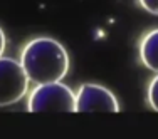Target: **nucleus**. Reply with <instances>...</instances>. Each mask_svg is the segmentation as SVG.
Listing matches in <instances>:
<instances>
[{"label":"nucleus","mask_w":158,"mask_h":139,"mask_svg":"<svg viewBox=\"0 0 158 139\" xmlns=\"http://www.w3.org/2000/svg\"><path fill=\"white\" fill-rule=\"evenodd\" d=\"M20 64L29 81L39 84L59 82L69 70V55L61 42L51 37H37L25 44Z\"/></svg>","instance_id":"f257e3e1"},{"label":"nucleus","mask_w":158,"mask_h":139,"mask_svg":"<svg viewBox=\"0 0 158 139\" xmlns=\"http://www.w3.org/2000/svg\"><path fill=\"white\" fill-rule=\"evenodd\" d=\"M27 109L31 112L44 111H62V112H76V94L66 84L49 82L39 84L31 92L27 99Z\"/></svg>","instance_id":"f03ea898"},{"label":"nucleus","mask_w":158,"mask_h":139,"mask_svg":"<svg viewBox=\"0 0 158 139\" xmlns=\"http://www.w3.org/2000/svg\"><path fill=\"white\" fill-rule=\"evenodd\" d=\"M29 89V77L20 62L0 57V107L15 104Z\"/></svg>","instance_id":"7ed1b4c3"},{"label":"nucleus","mask_w":158,"mask_h":139,"mask_svg":"<svg viewBox=\"0 0 158 139\" xmlns=\"http://www.w3.org/2000/svg\"><path fill=\"white\" fill-rule=\"evenodd\" d=\"M119 104L110 89L98 84H82L76 94V112H118Z\"/></svg>","instance_id":"20e7f679"},{"label":"nucleus","mask_w":158,"mask_h":139,"mask_svg":"<svg viewBox=\"0 0 158 139\" xmlns=\"http://www.w3.org/2000/svg\"><path fill=\"white\" fill-rule=\"evenodd\" d=\"M140 59L146 69L158 74V29L143 37L140 44Z\"/></svg>","instance_id":"39448f33"},{"label":"nucleus","mask_w":158,"mask_h":139,"mask_svg":"<svg viewBox=\"0 0 158 139\" xmlns=\"http://www.w3.org/2000/svg\"><path fill=\"white\" fill-rule=\"evenodd\" d=\"M148 104L158 111V76L153 77L148 85Z\"/></svg>","instance_id":"423d86ee"},{"label":"nucleus","mask_w":158,"mask_h":139,"mask_svg":"<svg viewBox=\"0 0 158 139\" xmlns=\"http://www.w3.org/2000/svg\"><path fill=\"white\" fill-rule=\"evenodd\" d=\"M140 5L146 12L153 14V15H158V0H138Z\"/></svg>","instance_id":"0eeeda50"},{"label":"nucleus","mask_w":158,"mask_h":139,"mask_svg":"<svg viewBox=\"0 0 158 139\" xmlns=\"http://www.w3.org/2000/svg\"><path fill=\"white\" fill-rule=\"evenodd\" d=\"M3 50H5V34H3L2 27H0V57H2Z\"/></svg>","instance_id":"6e6552de"}]
</instances>
